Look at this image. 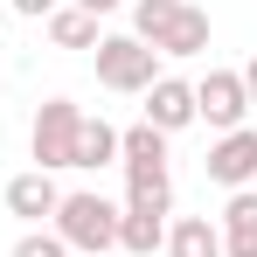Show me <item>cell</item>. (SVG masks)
Here are the masks:
<instances>
[{"instance_id":"cell-3","label":"cell","mask_w":257,"mask_h":257,"mask_svg":"<svg viewBox=\"0 0 257 257\" xmlns=\"http://www.w3.org/2000/svg\"><path fill=\"white\" fill-rule=\"evenodd\" d=\"M97 84L104 90H139V97H146V90L160 84V49H146L139 42V35H104V42H97Z\"/></svg>"},{"instance_id":"cell-6","label":"cell","mask_w":257,"mask_h":257,"mask_svg":"<svg viewBox=\"0 0 257 257\" xmlns=\"http://www.w3.org/2000/svg\"><path fill=\"white\" fill-rule=\"evenodd\" d=\"M202 174H209L215 188H229V195L250 188V181H257V132H250V125L222 132V139L209 146V160H202Z\"/></svg>"},{"instance_id":"cell-4","label":"cell","mask_w":257,"mask_h":257,"mask_svg":"<svg viewBox=\"0 0 257 257\" xmlns=\"http://www.w3.org/2000/svg\"><path fill=\"white\" fill-rule=\"evenodd\" d=\"M77 132H84V104H70V97H49L42 111H35V132H28V153H35V167H42V174L77 167Z\"/></svg>"},{"instance_id":"cell-9","label":"cell","mask_w":257,"mask_h":257,"mask_svg":"<svg viewBox=\"0 0 257 257\" xmlns=\"http://www.w3.org/2000/svg\"><path fill=\"white\" fill-rule=\"evenodd\" d=\"M215 229H222V257H257V188H236Z\"/></svg>"},{"instance_id":"cell-2","label":"cell","mask_w":257,"mask_h":257,"mask_svg":"<svg viewBox=\"0 0 257 257\" xmlns=\"http://www.w3.org/2000/svg\"><path fill=\"white\" fill-rule=\"evenodd\" d=\"M118 167H125L132 202H153V195H174L167 188V132H153L146 118L132 132H118Z\"/></svg>"},{"instance_id":"cell-5","label":"cell","mask_w":257,"mask_h":257,"mask_svg":"<svg viewBox=\"0 0 257 257\" xmlns=\"http://www.w3.org/2000/svg\"><path fill=\"white\" fill-rule=\"evenodd\" d=\"M195 118L222 139V132H236L243 118H250V97H243V77L236 70H209L202 84H195Z\"/></svg>"},{"instance_id":"cell-14","label":"cell","mask_w":257,"mask_h":257,"mask_svg":"<svg viewBox=\"0 0 257 257\" xmlns=\"http://www.w3.org/2000/svg\"><path fill=\"white\" fill-rule=\"evenodd\" d=\"M118 160V125H104V118H84V132H77V167H111Z\"/></svg>"},{"instance_id":"cell-11","label":"cell","mask_w":257,"mask_h":257,"mask_svg":"<svg viewBox=\"0 0 257 257\" xmlns=\"http://www.w3.org/2000/svg\"><path fill=\"white\" fill-rule=\"evenodd\" d=\"M167 257H222V229L209 215H181L167 229Z\"/></svg>"},{"instance_id":"cell-17","label":"cell","mask_w":257,"mask_h":257,"mask_svg":"<svg viewBox=\"0 0 257 257\" xmlns=\"http://www.w3.org/2000/svg\"><path fill=\"white\" fill-rule=\"evenodd\" d=\"M14 14L21 21H42V14H56V0H14Z\"/></svg>"},{"instance_id":"cell-13","label":"cell","mask_w":257,"mask_h":257,"mask_svg":"<svg viewBox=\"0 0 257 257\" xmlns=\"http://www.w3.org/2000/svg\"><path fill=\"white\" fill-rule=\"evenodd\" d=\"M49 42H56V49H97V42H104V35H97V14L56 7V14H49Z\"/></svg>"},{"instance_id":"cell-15","label":"cell","mask_w":257,"mask_h":257,"mask_svg":"<svg viewBox=\"0 0 257 257\" xmlns=\"http://www.w3.org/2000/svg\"><path fill=\"white\" fill-rule=\"evenodd\" d=\"M174 14H181V0H139V7H132V35L146 49H160V35L174 28Z\"/></svg>"},{"instance_id":"cell-10","label":"cell","mask_w":257,"mask_h":257,"mask_svg":"<svg viewBox=\"0 0 257 257\" xmlns=\"http://www.w3.org/2000/svg\"><path fill=\"white\" fill-rule=\"evenodd\" d=\"M56 202H63V188H56L42 167H28V174H14V181H7V209L21 215V222H42V215H56Z\"/></svg>"},{"instance_id":"cell-16","label":"cell","mask_w":257,"mask_h":257,"mask_svg":"<svg viewBox=\"0 0 257 257\" xmlns=\"http://www.w3.org/2000/svg\"><path fill=\"white\" fill-rule=\"evenodd\" d=\"M14 257H70V243H63L56 229H28V236L14 243Z\"/></svg>"},{"instance_id":"cell-19","label":"cell","mask_w":257,"mask_h":257,"mask_svg":"<svg viewBox=\"0 0 257 257\" xmlns=\"http://www.w3.org/2000/svg\"><path fill=\"white\" fill-rule=\"evenodd\" d=\"M77 7H84V14H97V21H104V14H111V7H125V0H77Z\"/></svg>"},{"instance_id":"cell-1","label":"cell","mask_w":257,"mask_h":257,"mask_svg":"<svg viewBox=\"0 0 257 257\" xmlns=\"http://www.w3.org/2000/svg\"><path fill=\"white\" fill-rule=\"evenodd\" d=\"M56 236H63L70 250H84V257H104L118 243V209H111L97 188H77V195L56 202Z\"/></svg>"},{"instance_id":"cell-12","label":"cell","mask_w":257,"mask_h":257,"mask_svg":"<svg viewBox=\"0 0 257 257\" xmlns=\"http://www.w3.org/2000/svg\"><path fill=\"white\" fill-rule=\"evenodd\" d=\"M202 49H209V14L181 0V14H174V28L160 35V56H202Z\"/></svg>"},{"instance_id":"cell-18","label":"cell","mask_w":257,"mask_h":257,"mask_svg":"<svg viewBox=\"0 0 257 257\" xmlns=\"http://www.w3.org/2000/svg\"><path fill=\"white\" fill-rule=\"evenodd\" d=\"M236 77H243V97H250V111H257V56L243 63V70H236Z\"/></svg>"},{"instance_id":"cell-7","label":"cell","mask_w":257,"mask_h":257,"mask_svg":"<svg viewBox=\"0 0 257 257\" xmlns=\"http://www.w3.org/2000/svg\"><path fill=\"white\" fill-rule=\"evenodd\" d=\"M167 209H174V195H153V202H125V215H118V250L153 257L160 243H167Z\"/></svg>"},{"instance_id":"cell-8","label":"cell","mask_w":257,"mask_h":257,"mask_svg":"<svg viewBox=\"0 0 257 257\" xmlns=\"http://www.w3.org/2000/svg\"><path fill=\"white\" fill-rule=\"evenodd\" d=\"M146 125H153V132H181V125H195V84L160 77V84L146 90Z\"/></svg>"}]
</instances>
